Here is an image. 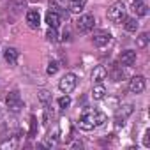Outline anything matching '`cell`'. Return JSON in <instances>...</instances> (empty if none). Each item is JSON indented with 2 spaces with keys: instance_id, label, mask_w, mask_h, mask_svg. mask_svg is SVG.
<instances>
[{
  "instance_id": "cell-20",
  "label": "cell",
  "mask_w": 150,
  "mask_h": 150,
  "mask_svg": "<svg viewBox=\"0 0 150 150\" xmlns=\"http://www.w3.org/2000/svg\"><path fill=\"white\" fill-rule=\"evenodd\" d=\"M39 99H41V103H42L44 108H48V106L51 104V94H48L46 90H41V92H39Z\"/></svg>"
},
{
  "instance_id": "cell-4",
  "label": "cell",
  "mask_w": 150,
  "mask_h": 150,
  "mask_svg": "<svg viewBox=\"0 0 150 150\" xmlns=\"http://www.w3.org/2000/svg\"><path fill=\"white\" fill-rule=\"evenodd\" d=\"M76 83H78L76 74L67 72L65 76H62V80H60V83H58V88H60L64 94H71L74 88H76Z\"/></svg>"
},
{
  "instance_id": "cell-14",
  "label": "cell",
  "mask_w": 150,
  "mask_h": 150,
  "mask_svg": "<svg viewBox=\"0 0 150 150\" xmlns=\"http://www.w3.org/2000/svg\"><path fill=\"white\" fill-rule=\"evenodd\" d=\"M85 4H87V0H69L67 6H69V11L71 13H81L85 9Z\"/></svg>"
},
{
  "instance_id": "cell-13",
  "label": "cell",
  "mask_w": 150,
  "mask_h": 150,
  "mask_svg": "<svg viewBox=\"0 0 150 150\" xmlns=\"http://www.w3.org/2000/svg\"><path fill=\"white\" fill-rule=\"evenodd\" d=\"M132 13L136 16H146L148 7H146V4L143 2V0H134L132 2Z\"/></svg>"
},
{
  "instance_id": "cell-25",
  "label": "cell",
  "mask_w": 150,
  "mask_h": 150,
  "mask_svg": "<svg viewBox=\"0 0 150 150\" xmlns=\"http://www.w3.org/2000/svg\"><path fill=\"white\" fill-rule=\"evenodd\" d=\"M57 71H58V64L53 60V62H50L48 64V67H46V72L50 74V76H53V74H57Z\"/></svg>"
},
{
  "instance_id": "cell-5",
  "label": "cell",
  "mask_w": 150,
  "mask_h": 150,
  "mask_svg": "<svg viewBox=\"0 0 150 150\" xmlns=\"http://www.w3.org/2000/svg\"><path fill=\"white\" fill-rule=\"evenodd\" d=\"M94 25H96L94 14H83V16H80L78 21H76V28H78L80 32H90V30L94 28Z\"/></svg>"
},
{
  "instance_id": "cell-27",
  "label": "cell",
  "mask_w": 150,
  "mask_h": 150,
  "mask_svg": "<svg viewBox=\"0 0 150 150\" xmlns=\"http://www.w3.org/2000/svg\"><path fill=\"white\" fill-rule=\"evenodd\" d=\"M60 2H62V4H67V2H69V0H60Z\"/></svg>"
},
{
  "instance_id": "cell-19",
  "label": "cell",
  "mask_w": 150,
  "mask_h": 150,
  "mask_svg": "<svg viewBox=\"0 0 150 150\" xmlns=\"http://www.w3.org/2000/svg\"><path fill=\"white\" fill-rule=\"evenodd\" d=\"M148 39H150V37H148V34H146V32L139 34V35L136 37V46H138V48H145V46L148 44Z\"/></svg>"
},
{
  "instance_id": "cell-18",
  "label": "cell",
  "mask_w": 150,
  "mask_h": 150,
  "mask_svg": "<svg viewBox=\"0 0 150 150\" xmlns=\"http://www.w3.org/2000/svg\"><path fill=\"white\" fill-rule=\"evenodd\" d=\"M124 76H125V72H124V69H122V67L115 65V67L111 69V80H113V81H120Z\"/></svg>"
},
{
  "instance_id": "cell-15",
  "label": "cell",
  "mask_w": 150,
  "mask_h": 150,
  "mask_svg": "<svg viewBox=\"0 0 150 150\" xmlns=\"http://www.w3.org/2000/svg\"><path fill=\"white\" fill-rule=\"evenodd\" d=\"M46 23H48V27L57 28V27L60 25V14L55 13V11H48V14H46Z\"/></svg>"
},
{
  "instance_id": "cell-23",
  "label": "cell",
  "mask_w": 150,
  "mask_h": 150,
  "mask_svg": "<svg viewBox=\"0 0 150 150\" xmlns=\"http://www.w3.org/2000/svg\"><path fill=\"white\" fill-rule=\"evenodd\" d=\"M58 106H60L62 110H65V108H69V106H71V97H69L67 94H65L64 97H60V99H58Z\"/></svg>"
},
{
  "instance_id": "cell-12",
  "label": "cell",
  "mask_w": 150,
  "mask_h": 150,
  "mask_svg": "<svg viewBox=\"0 0 150 150\" xmlns=\"http://www.w3.org/2000/svg\"><path fill=\"white\" fill-rule=\"evenodd\" d=\"M18 57H20V51H18L16 48H7V50L4 51V58H6V62H7L9 65H16Z\"/></svg>"
},
{
  "instance_id": "cell-26",
  "label": "cell",
  "mask_w": 150,
  "mask_h": 150,
  "mask_svg": "<svg viewBox=\"0 0 150 150\" xmlns=\"http://www.w3.org/2000/svg\"><path fill=\"white\" fill-rule=\"evenodd\" d=\"M143 145L145 146H150V131L145 132V138H143Z\"/></svg>"
},
{
  "instance_id": "cell-10",
  "label": "cell",
  "mask_w": 150,
  "mask_h": 150,
  "mask_svg": "<svg viewBox=\"0 0 150 150\" xmlns=\"http://www.w3.org/2000/svg\"><path fill=\"white\" fill-rule=\"evenodd\" d=\"M120 64L125 65V67L134 65V64H136V51H132V50L122 51V55H120Z\"/></svg>"
},
{
  "instance_id": "cell-22",
  "label": "cell",
  "mask_w": 150,
  "mask_h": 150,
  "mask_svg": "<svg viewBox=\"0 0 150 150\" xmlns=\"http://www.w3.org/2000/svg\"><path fill=\"white\" fill-rule=\"evenodd\" d=\"M46 39L48 41H51V42H55V41H58V34H57V28H48V32H46Z\"/></svg>"
},
{
  "instance_id": "cell-3",
  "label": "cell",
  "mask_w": 150,
  "mask_h": 150,
  "mask_svg": "<svg viewBox=\"0 0 150 150\" xmlns=\"http://www.w3.org/2000/svg\"><path fill=\"white\" fill-rule=\"evenodd\" d=\"M6 104H7L9 111H13V113H18V111L23 108V99H21L20 92H18V90H13V92H9V94H7V97H6Z\"/></svg>"
},
{
  "instance_id": "cell-1",
  "label": "cell",
  "mask_w": 150,
  "mask_h": 150,
  "mask_svg": "<svg viewBox=\"0 0 150 150\" xmlns=\"http://www.w3.org/2000/svg\"><path fill=\"white\" fill-rule=\"evenodd\" d=\"M104 122H106V115L104 113L96 111V110H85L81 113L80 120H78V125L83 131H92L96 127H101Z\"/></svg>"
},
{
  "instance_id": "cell-21",
  "label": "cell",
  "mask_w": 150,
  "mask_h": 150,
  "mask_svg": "<svg viewBox=\"0 0 150 150\" xmlns=\"http://www.w3.org/2000/svg\"><path fill=\"white\" fill-rule=\"evenodd\" d=\"M16 146H18V138L16 136H13L11 139H7L0 145V148H16Z\"/></svg>"
},
{
  "instance_id": "cell-17",
  "label": "cell",
  "mask_w": 150,
  "mask_h": 150,
  "mask_svg": "<svg viewBox=\"0 0 150 150\" xmlns=\"http://www.w3.org/2000/svg\"><path fill=\"white\" fill-rule=\"evenodd\" d=\"M138 20L136 18H125L124 20V27H125V30L127 32H136L138 30Z\"/></svg>"
},
{
  "instance_id": "cell-9",
  "label": "cell",
  "mask_w": 150,
  "mask_h": 150,
  "mask_svg": "<svg viewBox=\"0 0 150 150\" xmlns=\"http://www.w3.org/2000/svg\"><path fill=\"white\" fill-rule=\"evenodd\" d=\"M27 23H28L30 28H39V25H41V14H39L37 9H30L27 13Z\"/></svg>"
},
{
  "instance_id": "cell-7",
  "label": "cell",
  "mask_w": 150,
  "mask_h": 150,
  "mask_svg": "<svg viewBox=\"0 0 150 150\" xmlns=\"http://www.w3.org/2000/svg\"><path fill=\"white\" fill-rule=\"evenodd\" d=\"M145 87H146V81H145L143 76H132L131 81H129V90H131V94H141V92L145 90Z\"/></svg>"
},
{
  "instance_id": "cell-6",
  "label": "cell",
  "mask_w": 150,
  "mask_h": 150,
  "mask_svg": "<svg viewBox=\"0 0 150 150\" xmlns=\"http://www.w3.org/2000/svg\"><path fill=\"white\" fill-rule=\"evenodd\" d=\"M92 41H94V44H96L97 48H104V46H108V44L111 42V34L106 32V30H97V32L94 34Z\"/></svg>"
},
{
  "instance_id": "cell-16",
  "label": "cell",
  "mask_w": 150,
  "mask_h": 150,
  "mask_svg": "<svg viewBox=\"0 0 150 150\" xmlns=\"http://www.w3.org/2000/svg\"><path fill=\"white\" fill-rule=\"evenodd\" d=\"M104 96H106V88H104L101 83H97V85L94 87V90H92V97H94L96 101H101V99H104Z\"/></svg>"
},
{
  "instance_id": "cell-24",
  "label": "cell",
  "mask_w": 150,
  "mask_h": 150,
  "mask_svg": "<svg viewBox=\"0 0 150 150\" xmlns=\"http://www.w3.org/2000/svg\"><path fill=\"white\" fill-rule=\"evenodd\" d=\"M30 138H34L37 134V118L35 117H30Z\"/></svg>"
},
{
  "instance_id": "cell-8",
  "label": "cell",
  "mask_w": 150,
  "mask_h": 150,
  "mask_svg": "<svg viewBox=\"0 0 150 150\" xmlns=\"http://www.w3.org/2000/svg\"><path fill=\"white\" fill-rule=\"evenodd\" d=\"M132 113V104H125V106H122L118 111H117V127H124V120L129 117Z\"/></svg>"
},
{
  "instance_id": "cell-2",
  "label": "cell",
  "mask_w": 150,
  "mask_h": 150,
  "mask_svg": "<svg viewBox=\"0 0 150 150\" xmlns=\"http://www.w3.org/2000/svg\"><path fill=\"white\" fill-rule=\"evenodd\" d=\"M106 16H108V20H110L111 23H117V25L124 23V20H125V6H124L122 2L111 4V6L108 7Z\"/></svg>"
},
{
  "instance_id": "cell-11",
  "label": "cell",
  "mask_w": 150,
  "mask_h": 150,
  "mask_svg": "<svg viewBox=\"0 0 150 150\" xmlns=\"http://www.w3.org/2000/svg\"><path fill=\"white\" fill-rule=\"evenodd\" d=\"M106 76H108V69H106L104 65H97V67H94V71H92V81L101 83L103 80H106Z\"/></svg>"
}]
</instances>
